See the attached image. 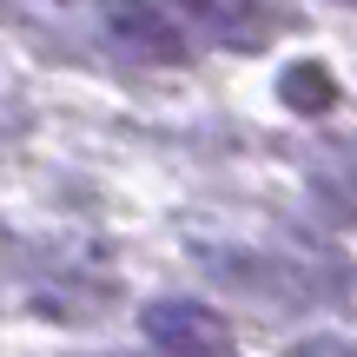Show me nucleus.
Instances as JSON below:
<instances>
[{"label":"nucleus","instance_id":"nucleus-1","mask_svg":"<svg viewBox=\"0 0 357 357\" xmlns=\"http://www.w3.org/2000/svg\"><path fill=\"white\" fill-rule=\"evenodd\" d=\"M106 33H113L119 53L153 60V66H172L192 53V26L172 0H106Z\"/></svg>","mask_w":357,"mask_h":357},{"label":"nucleus","instance_id":"nucleus-2","mask_svg":"<svg viewBox=\"0 0 357 357\" xmlns=\"http://www.w3.org/2000/svg\"><path fill=\"white\" fill-rule=\"evenodd\" d=\"M139 337L166 357H225L231 351V324L199 298H153L139 311Z\"/></svg>","mask_w":357,"mask_h":357},{"label":"nucleus","instance_id":"nucleus-3","mask_svg":"<svg viewBox=\"0 0 357 357\" xmlns=\"http://www.w3.org/2000/svg\"><path fill=\"white\" fill-rule=\"evenodd\" d=\"M278 93H284V106H298V113H331V106H337V86H331V73H324L318 60L291 66Z\"/></svg>","mask_w":357,"mask_h":357},{"label":"nucleus","instance_id":"nucleus-4","mask_svg":"<svg viewBox=\"0 0 357 357\" xmlns=\"http://www.w3.org/2000/svg\"><path fill=\"white\" fill-rule=\"evenodd\" d=\"M311 192H318L324 212H337V218H351V225H357V166L318 172V178H311Z\"/></svg>","mask_w":357,"mask_h":357},{"label":"nucleus","instance_id":"nucleus-5","mask_svg":"<svg viewBox=\"0 0 357 357\" xmlns=\"http://www.w3.org/2000/svg\"><path fill=\"white\" fill-rule=\"evenodd\" d=\"M291 357H357V337H331V331H318V337H298Z\"/></svg>","mask_w":357,"mask_h":357}]
</instances>
